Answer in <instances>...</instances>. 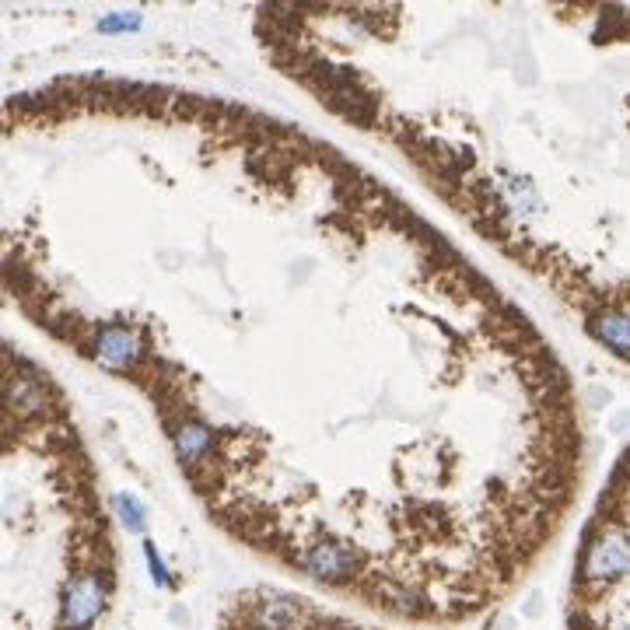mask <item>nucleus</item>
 Instances as JSON below:
<instances>
[{
  "mask_svg": "<svg viewBox=\"0 0 630 630\" xmlns=\"http://www.w3.org/2000/svg\"><path fill=\"white\" fill-rule=\"evenodd\" d=\"M39 91L123 172L28 91L7 102L95 165L60 175L4 147L74 193L7 203L95 249L4 242L7 263L70 273L4 266L21 319L147 399L186 487L249 553L417 627L508 599L581 469L571 385L522 308L396 189L273 112L109 74Z\"/></svg>",
  "mask_w": 630,
  "mask_h": 630,
  "instance_id": "obj_1",
  "label": "nucleus"
},
{
  "mask_svg": "<svg viewBox=\"0 0 630 630\" xmlns=\"http://www.w3.org/2000/svg\"><path fill=\"white\" fill-rule=\"evenodd\" d=\"M7 630H95L116 595L119 550L63 389L4 343Z\"/></svg>",
  "mask_w": 630,
  "mask_h": 630,
  "instance_id": "obj_2",
  "label": "nucleus"
},
{
  "mask_svg": "<svg viewBox=\"0 0 630 630\" xmlns=\"http://www.w3.org/2000/svg\"><path fill=\"white\" fill-rule=\"evenodd\" d=\"M217 630H389L368 616L333 609L291 588L256 585L235 592L221 606Z\"/></svg>",
  "mask_w": 630,
  "mask_h": 630,
  "instance_id": "obj_3",
  "label": "nucleus"
}]
</instances>
